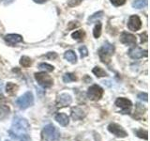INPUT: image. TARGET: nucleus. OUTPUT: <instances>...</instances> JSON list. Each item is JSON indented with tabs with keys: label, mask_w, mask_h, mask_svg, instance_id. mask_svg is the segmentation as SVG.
<instances>
[{
	"label": "nucleus",
	"mask_w": 150,
	"mask_h": 141,
	"mask_svg": "<svg viewBox=\"0 0 150 141\" xmlns=\"http://www.w3.org/2000/svg\"><path fill=\"white\" fill-rule=\"evenodd\" d=\"M93 73L96 75L97 77H104V76H107V73L105 72L104 70H103L102 68H100V67H95L93 69Z\"/></svg>",
	"instance_id": "a211bd4d"
},
{
	"label": "nucleus",
	"mask_w": 150,
	"mask_h": 141,
	"mask_svg": "<svg viewBox=\"0 0 150 141\" xmlns=\"http://www.w3.org/2000/svg\"><path fill=\"white\" fill-rule=\"evenodd\" d=\"M144 111H145V108L143 105H141L140 103H136V109H135V116L134 117L136 118V119H138V115L143 116Z\"/></svg>",
	"instance_id": "393cba45"
},
{
	"label": "nucleus",
	"mask_w": 150,
	"mask_h": 141,
	"mask_svg": "<svg viewBox=\"0 0 150 141\" xmlns=\"http://www.w3.org/2000/svg\"><path fill=\"white\" fill-rule=\"evenodd\" d=\"M9 114V107L5 105H0V120L6 118Z\"/></svg>",
	"instance_id": "aec40b11"
},
{
	"label": "nucleus",
	"mask_w": 150,
	"mask_h": 141,
	"mask_svg": "<svg viewBox=\"0 0 150 141\" xmlns=\"http://www.w3.org/2000/svg\"><path fill=\"white\" fill-rule=\"evenodd\" d=\"M135 134L139 138H142V139H144V140H147V138H148V133H147L146 130L139 129V130H137L135 132Z\"/></svg>",
	"instance_id": "5701e85b"
},
{
	"label": "nucleus",
	"mask_w": 150,
	"mask_h": 141,
	"mask_svg": "<svg viewBox=\"0 0 150 141\" xmlns=\"http://www.w3.org/2000/svg\"><path fill=\"white\" fill-rule=\"evenodd\" d=\"M14 1V0H2V2L5 4V5H8V4H11Z\"/></svg>",
	"instance_id": "c9c22d12"
},
{
	"label": "nucleus",
	"mask_w": 150,
	"mask_h": 141,
	"mask_svg": "<svg viewBox=\"0 0 150 141\" xmlns=\"http://www.w3.org/2000/svg\"><path fill=\"white\" fill-rule=\"evenodd\" d=\"M46 58H48L50 59H54L57 58V54L56 53H48L46 55Z\"/></svg>",
	"instance_id": "72a5a7b5"
},
{
	"label": "nucleus",
	"mask_w": 150,
	"mask_h": 141,
	"mask_svg": "<svg viewBox=\"0 0 150 141\" xmlns=\"http://www.w3.org/2000/svg\"><path fill=\"white\" fill-rule=\"evenodd\" d=\"M71 116L74 120H81L83 118V110L80 109L78 107L72 108L71 110Z\"/></svg>",
	"instance_id": "f3484780"
},
{
	"label": "nucleus",
	"mask_w": 150,
	"mask_h": 141,
	"mask_svg": "<svg viewBox=\"0 0 150 141\" xmlns=\"http://www.w3.org/2000/svg\"><path fill=\"white\" fill-rule=\"evenodd\" d=\"M128 27L131 31H138L142 27V21L138 15H131L128 21Z\"/></svg>",
	"instance_id": "1a4fd4ad"
},
{
	"label": "nucleus",
	"mask_w": 150,
	"mask_h": 141,
	"mask_svg": "<svg viewBox=\"0 0 150 141\" xmlns=\"http://www.w3.org/2000/svg\"><path fill=\"white\" fill-rule=\"evenodd\" d=\"M60 133L53 124L46 125L41 132L42 141H59Z\"/></svg>",
	"instance_id": "f03ea898"
},
{
	"label": "nucleus",
	"mask_w": 150,
	"mask_h": 141,
	"mask_svg": "<svg viewBox=\"0 0 150 141\" xmlns=\"http://www.w3.org/2000/svg\"><path fill=\"white\" fill-rule=\"evenodd\" d=\"M103 95V88L98 85H93L87 90V97L91 101H98Z\"/></svg>",
	"instance_id": "0eeeda50"
},
{
	"label": "nucleus",
	"mask_w": 150,
	"mask_h": 141,
	"mask_svg": "<svg viewBox=\"0 0 150 141\" xmlns=\"http://www.w3.org/2000/svg\"><path fill=\"white\" fill-rule=\"evenodd\" d=\"M77 80L76 75L74 73H66L63 76V81L64 83H70V82H74Z\"/></svg>",
	"instance_id": "4be33fe9"
},
{
	"label": "nucleus",
	"mask_w": 150,
	"mask_h": 141,
	"mask_svg": "<svg viewBox=\"0 0 150 141\" xmlns=\"http://www.w3.org/2000/svg\"><path fill=\"white\" fill-rule=\"evenodd\" d=\"M84 32L83 30H77L72 33L71 37L73 38L74 40H77V41H83V38H84Z\"/></svg>",
	"instance_id": "b1692460"
},
{
	"label": "nucleus",
	"mask_w": 150,
	"mask_h": 141,
	"mask_svg": "<svg viewBox=\"0 0 150 141\" xmlns=\"http://www.w3.org/2000/svg\"><path fill=\"white\" fill-rule=\"evenodd\" d=\"M108 131L111 134L115 135L116 137H126L128 135V133L125 131L123 127L117 123H114V122L108 125Z\"/></svg>",
	"instance_id": "6e6552de"
},
{
	"label": "nucleus",
	"mask_w": 150,
	"mask_h": 141,
	"mask_svg": "<svg viewBox=\"0 0 150 141\" xmlns=\"http://www.w3.org/2000/svg\"><path fill=\"white\" fill-rule=\"evenodd\" d=\"M34 2H36V3H39V4H41V3H44L46 0H33Z\"/></svg>",
	"instance_id": "e433bc0d"
},
{
	"label": "nucleus",
	"mask_w": 150,
	"mask_h": 141,
	"mask_svg": "<svg viewBox=\"0 0 150 141\" xmlns=\"http://www.w3.org/2000/svg\"><path fill=\"white\" fill-rule=\"evenodd\" d=\"M114 52H115V46L106 41L102 45L101 48L98 50V56H100V58L102 62L108 63L110 60V56L114 54Z\"/></svg>",
	"instance_id": "20e7f679"
},
{
	"label": "nucleus",
	"mask_w": 150,
	"mask_h": 141,
	"mask_svg": "<svg viewBox=\"0 0 150 141\" xmlns=\"http://www.w3.org/2000/svg\"><path fill=\"white\" fill-rule=\"evenodd\" d=\"M32 64V60L30 58H28L26 56H23L20 59V65H22L23 67L27 68V67H30Z\"/></svg>",
	"instance_id": "6ab92c4d"
},
{
	"label": "nucleus",
	"mask_w": 150,
	"mask_h": 141,
	"mask_svg": "<svg viewBox=\"0 0 150 141\" xmlns=\"http://www.w3.org/2000/svg\"><path fill=\"white\" fill-rule=\"evenodd\" d=\"M79 51H80V53H81V58H86V56H88V50L86 46H82V47H80L79 48Z\"/></svg>",
	"instance_id": "c85d7f7f"
},
{
	"label": "nucleus",
	"mask_w": 150,
	"mask_h": 141,
	"mask_svg": "<svg viewBox=\"0 0 150 141\" xmlns=\"http://www.w3.org/2000/svg\"><path fill=\"white\" fill-rule=\"evenodd\" d=\"M146 41H147V34L144 32V34L141 35V42H142V43H143V42H145Z\"/></svg>",
	"instance_id": "f704fd0d"
},
{
	"label": "nucleus",
	"mask_w": 150,
	"mask_h": 141,
	"mask_svg": "<svg viewBox=\"0 0 150 141\" xmlns=\"http://www.w3.org/2000/svg\"><path fill=\"white\" fill-rule=\"evenodd\" d=\"M115 103L117 107H119L121 109L122 114H129L130 113L131 107H132V103H131V101H129V99L124 98V97L117 98Z\"/></svg>",
	"instance_id": "423d86ee"
},
{
	"label": "nucleus",
	"mask_w": 150,
	"mask_h": 141,
	"mask_svg": "<svg viewBox=\"0 0 150 141\" xmlns=\"http://www.w3.org/2000/svg\"><path fill=\"white\" fill-rule=\"evenodd\" d=\"M29 128H30V125L25 118L16 116V117H14V119H13L11 129L8 131V134L11 135V138L19 139V137H20L21 135L27 134Z\"/></svg>",
	"instance_id": "f257e3e1"
},
{
	"label": "nucleus",
	"mask_w": 150,
	"mask_h": 141,
	"mask_svg": "<svg viewBox=\"0 0 150 141\" xmlns=\"http://www.w3.org/2000/svg\"><path fill=\"white\" fill-rule=\"evenodd\" d=\"M39 68L40 70H45V72H49V73L53 72V70H54V66H52V65H50L48 63H40L39 65Z\"/></svg>",
	"instance_id": "bb28decb"
},
{
	"label": "nucleus",
	"mask_w": 150,
	"mask_h": 141,
	"mask_svg": "<svg viewBox=\"0 0 150 141\" xmlns=\"http://www.w3.org/2000/svg\"><path fill=\"white\" fill-rule=\"evenodd\" d=\"M64 58L66 60H68L70 63H76L77 62V56L75 54V52L72 50H68L66 53L64 54Z\"/></svg>",
	"instance_id": "2eb2a0df"
},
{
	"label": "nucleus",
	"mask_w": 150,
	"mask_h": 141,
	"mask_svg": "<svg viewBox=\"0 0 150 141\" xmlns=\"http://www.w3.org/2000/svg\"><path fill=\"white\" fill-rule=\"evenodd\" d=\"M137 98H139L140 100H143L144 102H147L148 101V95H147V93H144V92L139 93L138 95H137Z\"/></svg>",
	"instance_id": "2f4dec72"
},
{
	"label": "nucleus",
	"mask_w": 150,
	"mask_h": 141,
	"mask_svg": "<svg viewBox=\"0 0 150 141\" xmlns=\"http://www.w3.org/2000/svg\"><path fill=\"white\" fill-rule=\"evenodd\" d=\"M1 90H2V84H0V94H1Z\"/></svg>",
	"instance_id": "4c0bfd02"
},
{
	"label": "nucleus",
	"mask_w": 150,
	"mask_h": 141,
	"mask_svg": "<svg viewBox=\"0 0 150 141\" xmlns=\"http://www.w3.org/2000/svg\"><path fill=\"white\" fill-rule=\"evenodd\" d=\"M35 79L38 82V84L44 88H51L54 84V80L49 74H47L45 72H41V73H35Z\"/></svg>",
	"instance_id": "39448f33"
},
{
	"label": "nucleus",
	"mask_w": 150,
	"mask_h": 141,
	"mask_svg": "<svg viewBox=\"0 0 150 141\" xmlns=\"http://www.w3.org/2000/svg\"><path fill=\"white\" fill-rule=\"evenodd\" d=\"M18 140L19 141H30V136L28 135L27 134H25V135H21Z\"/></svg>",
	"instance_id": "473e14b6"
},
{
	"label": "nucleus",
	"mask_w": 150,
	"mask_h": 141,
	"mask_svg": "<svg viewBox=\"0 0 150 141\" xmlns=\"http://www.w3.org/2000/svg\"><path fill=\"white\" fill-rule=\"evenodd\" d=\"M111 3L114 5V6H122V5H124L126 3V0H110Z\"/></svg>",
	"instance_id": "7c9ffc66"
},
{
	"label": "nucleus",
	"mask_w": 150,
	"mask_h": 141,
	"mask_svg": "<svg viewBox=\"0 0 150 141\" xmlns=\"http://www.w3.org/2000/svg\"><path fill=\"white\" fill-rule=\"evenodd\" d=\"M129 56L133 59H139L141 58H143V56H146L147 51L141 49V48H139V47H133V48L129 49Z\"/></svg>",
	"instance_id": "9b49d317"
},
{
	"label": "nucleus",
	"mask_w": 150,
	"mask_h": 141,
	"mask_svg": "<svg viewBox=\"0 0 150 141\" xmlns=\"http://www.w3.org/2000/svg\"><path fill=\"white\" fill-rule=\"evenodd\" d=\"M103 15V11H98V12H96L94 13L93 15H91L88 19V22L89 23H93V22H97L98 19H100Z\"/></svg>",
	"instance_id": "cd10ccee"
},
{
	"label": "nucleus",
	"mask_w": 150,
	"mask_h": 141,
	"mask_svg": "<svg viewBox=\"0 0 150 141\" xmlns=\"http://www.w3.org/2000/svg\"><path fill=\"white\" fill-rule=\"evenodd\" d=\"M16 105L22 110H25L26 108L32 106L34 105V96H33V93L31 91L25 92L23 95L17 99Z\"/></svg>",
	"instance_id": "7ed1b4c3"
},
{
	"label": "nucleus",
	"mask_w": 150,
	"mask_h": 141,
	"mask_svg": "<svg viewBox=\"0 0 150 141\" xmlns=\"http://www.w3.org/2000/svg\"><path fill=\"white\" fill-rule=\"evenodd\" d=\"M83 2V0H69L68 1V6L69 7H75V6H78Z\"/></svg>",
	"instance_id": "c756f323"
},
{
	"label": "nucleus",
	"mask_w": 150,
	"mask_h": 141,
	"mask_svg": "<svg viewBox=\"0 0 150 141\" xmlns=\"http://www.w3.org/2000/svg\"><path fill=\"white\" fill-rule=\"evenodd\" d=\"M147 6V0H135L132 3V7L135 9H143Z\"/></svg>",
	"instance_id": "412c9836"
},
{
	"label": "nucleus",
	"mask_w": 150,
	"mask_h": 141,
	"mask_svg": "<svg viewBox=\"0 0 150 141\" xmlns=\"http://www.w3.org/2000/svg\"><path fill=\"white\" fill-rule=\"evenodd\" d=\"M55 120L58 122L61 126H68L69 123V119L68 115L64 114V113H59L55 116Z\"/></svg>",
	"instance_id": "4468645a"
},
{
	"label": "nucleus",
	"mask_w": 150,
	"mask_h": 141,
	"mask_svg": "<svg viewBox=\"0 0 150 141\" xmlns=\"http://www.w3.org/2000/svg\"><path fill=\"white\" fill-rule=\"evenodd\" d=\"M93 35L94 37L98 39V38H100V35H101V24L100 23H98L97 25L94 27V30H93Z\"/></svg>",
	"instance_id": "a878e982"
},
{
	"label": "nucleus",
	"mask_w": 150,
	"mask_h": 141,
	"mask_svg": "<svg viewBox=\"0 0 150 141\" xmlns=\"http://www.w3.org/2000/svg\"><path fill=\"white\" fill-rule=\"evenodd\" d=\"M71 96L68 93H62L58 95L57 99H56V105L58 107H65L68 106L71 103Z\"/></svg>",
	"instance_id": "9d476101"
},
{
	"label": "nucleus",
	"mask_w": 150,
	"mask_h": 141,
	"mask_svg": "<svg viewBox=\"0 0 150 141\" xmlns=\"http://www.w3.org/2000/svg\"><path fill=\"white\" fill-rule=\"evenodd\" d=\"M18 90V86L15 84H13L11 82H9L7 84L6 86V91L8 94H9V95H13V94H15Z\"/></svg>",
	"instance_id": "dca6fc26"
},
{
	"label": "nucleus",
	"mask_w": 150,
	"mask_h": 141,
	"mask_svg": "<svg viewBox=\"0 0 150 141\" xmlns=\"http://www.w3.org/2000/svg\"><path fill=\"white\" fill-rule=\"evenodd\" d=\"M4 40L6 42L11 46H14L15 44L19 43V42L23 41V37L18 34H8L4 37Z\"/></svg>",
	"instance_id": "ddd939ff"
},
{
	"label": "nucleus",
	"mask_w": 150,
	"mask_h": 141,
	"mask_svg": "<svg viewBox=\"0 0 150 141\" xmlns=\"http://www.w3.org/2000/svg\"><path fill=\"white\" fill-rule=\"evenodd\" d=\"M120 41L127 45H135L136 38L134 35L129 34L128 32H123L120 36Z\"/></svg>",
	"instance_id": "f8f14e48"
}]
</instances>
